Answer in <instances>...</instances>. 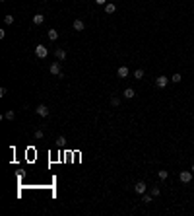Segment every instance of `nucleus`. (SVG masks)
<instances>
[{"label": "nucleus", "instance_id": "obj_1", "mask_svg": "<svg viewBox=\"0 0 194 216\" xmlns=\"http://www.w3.org/2000/svg\"><path fill=\"white\" fill-rule=\"evenodd\" d=\"M35 55H37L39 59H45V56L49 55V49H47L45 45H37V47H35Z\"/></svg>", "mask_w": 194, "mask_h": 216}, {"label": "nucleus", "instance_id": "obj_2", "mask_svg": "<svg viewBox=\"0 0 194 216\" xmlns=\"http://www.w3.org/2000/svg\"><path fill=\"white\" fill-rule=\"evenodd\" d=\"M192 171H180L179 173V179L180 181H183V183H190V181H192Z\"/></svg>", "mask_w": 194, "mask_h": 216}, {"label": "nucleus", "instance_id": "obj_3", "mask_svg": "<svg viewBox=\"0 0 194 216\" xmlns=\"http://www.w3.org/2000/svg\"><path fill=\"white\" fill-rule=\"evenodd\" d=\"M35 113H37L39 117H47V115H49V107H47V105H37V109H35Z\"/></svg>", "mask_w": 194, "mask_h": 216}, {"label": "nucleus", "instance_id": "obj_4", "mask_svg": "<svg viewBox=\"0 0 194 216\" xmlns=\"http://www.w3.org/2000/svg\"><path fill=\"white\" fill-rule=\"evenodd\" d=\"M167 82H169V78H167V76H157V78H155V84H157V88H165V86H167Z\"/></svg>", "mask_w": 194, "mask_h": 216}, {"label": "nucleus", "instance_id": "obj_5", "mask_svg": "<svg viewBox=\"0 0 194 216\" xmlns=\"http://www.w3.org/2000/svg\"><path fill=\"white\" fill-rule=\"evenodd\" d=\"M51 74H55V76L62 74V70H60V62H52L51 64Z\"/></svg>", "mask_w": 194, "mask_h": 216}, {"label": "nucleus", "instance_id": "obj_6", "mask_svg": "<svg viewBox=\"0 0 194 216\" xmlns=\"http://www.w3.org/2000/svg\"><path fill=\"white\" fill-rule=\"evenodd\" d=\"M134 191L138 193V195H144V193H146V183H144V181H138V183L134 185Z\"/></svg>", "mask_w": 194, "mask_h": 216}, {"label": "nucleus", "instance_id": "obj_7", "mask_svg": "<svg viewBox=\"0 0 194 216\" xmlns=\"http://www.w3.org/2000/svg\"><path fill=\"white\" fill-rule=\"evenodd\" d=\"M72 27H74V31H83L86 24H83L82 20H74V24H72Z\"/></svg>", "mask_w": 194, "mask_h": 216}, {"label": "nucleus", "instance_id": "obj_8", "mask_svg": "<svg viewBox=\"0 0 194 216\" xmlns=\"http://www.w3.org/2000/svg\"><path fill=\"white\" fill-rule=\"evenodd\" d=\"M55 55H56V59H58V61H64V59H66V51H64V49H60V47L55 49Z\"/></svg>", "mask_w": 194, "mask_h": 216}, {"label": "nucleus", "instance_id": "obj_9", "mask_svg": "<svg viewBox=\"0 0 194 216\" xmlns=\"http://www.w3.org/2000/svg\"><path fill=\"white\" fill-rule=\"evenodd\" d=\"M116 74H119V78H126V76H128V68H126V66H119Z\"/></svg>", "mask_w": 194, "mask_h": 216}, {"label": "nucleus", "instance_id": "obj_10", "mask_svg": "<svg viewBox=\"0 0 194 216\" xmlns=\"http://www.w3.org/2000/svg\"><path fill=\"white\" fill-rule=\"evenodd\" d=\"M105 12H107V14H115V12H116V6L113 4V2H107V4H105Z\"/></svg>", "mask_w": 194, "mask_h": 216}, {"label": "nucleus", "instance_id": "obj_11", "mask_svg": "<svg viewBox=\"0 0 194 216\" xmlns=\"http://www.w3.org/2000/svg\"><path fill=\"white\" fill-rule=\"evenodd\" d=\"M43 22H45V16H43V14H35V16H33V24H35V25H41Z\"/></svg>", "mask_w": 194, "mask_h": 216}, {"label": "nucleus", "instance_id": "obj_12", "mask_svg": "<svg viewBox=\"0 0 194 216\" xmlns=\"http://www.w3.org/2000/svg\"><path fill=\"white\" fill-rule=\"evenodd\" d=\"M122 95H124L126 99H132V98L136 95V92H134V88H126V90H124V94H122Z\"/></svg>", "mask_w": 194, "mask_h": 216}, {"label": "nucleus", "instance_id": "obj_13", "mask_svg": "<svg viewBox=\"0 0 194 216\" xmlns=\"http://www.w3.org/2000/svg\"><path fill=\"white\" fill-rule=\"evenodd\" d=\"M47 35H49V39H51V41H56V39H58V31H56V29H49V33H47Z\"/></svg>", "mask_w": 194, "mask_h": 216}, {"label": "nucleus", "instance_id": "obj_14", "mask_svg": "<svg viewBox=\"0 0 194 216\" xmlns=\"http://www.w3.org/2000/svg\"><path fill=\"white\" fill-rule=\"evenodd\" d=\"M180 80H183V76H180V74H179V72H175V74H173V76H171V82H175V84H179V82H180Z\"/></svg>", "mask_w": 194, "mask_h": 216}, {"label": "nucleus", "instance_id": "obj_15", "mask_svg": "<svg viewBox=\"0 0 194 216\" xmlns=\"http://www.w3.org/2000/svg\"><path fill=\"white\" fill-rule=\"evenodd\" d=\"M134 78H136V80H142V78H144V70H142V68H138V70L134 72Z\"/></svg>", "mask_w": 194, "mask_h": 216}, {"label": "nucleus", "instance_id": "obj_16", "mask_svg": "<svg viewBox=\"0 0 194 216\" xmlns=\"http://www.w3.org/2000/svg\"><path fill=\"white\" fill-rule=\"evenodd\" d=\"M14 117H16V113H14V111H6V113H4V119H10V121H12Z\"/></svg>", "mask_w": 194, "mask_h": 216}, {"label": "nucleus", "instance_id": "obj_17", "mask_svg": "<svg viewBox=\"0 0 194 216\" xmlns=\"http://www.w3.org/2000/svg\"><path fill=\"white\" fill-rule=\"evenodd\" d=\"M157 175H159V179H167V177H169V171H165V169H161V171H159V173H157Z\"/></svg>", "mask_w": 194, "mask_h": 216}, {"label": "nucleus", "instance_id": "obj_18", "mask_svg": "<svg viewBox=\"0 0 194 216\" xmlns=\"http://www.w3.org/2000/svg\"><path fill=\"white\" fill-rule=\"evenodd\" d=\"M111 105H113V107H119V105H120V99L119 98H111Z\"/></svg>", "mask_w": 194, "mask_h": 216}, {"label": "nucleus", "instance_id": "obj_19", "mask_svg": "<svg viewBox=\"0 0 194 216\" xmlns=\"http://www.w3.org/2000/svg\"><path fill=\"white\" fill-rule=\"evenodd\" d=\"M152 197H153V195H144V197H142V202H152Z\"/></svg>", "mask_w": 194, "mask_h": 216}, {"label": "nucleus", "instance_id": "obj_20", "mask_svg": "<svg viewBox=\"0 0 194 216\" xmlns=\"http://www.w3.org/2000/svg\"><path fill=\"white\" fill-rule=\"evenodd\" d=\"M4 24H14V16H6V18H4Z\"/></svg>", "mask_w": 194, "mask_h": 216}, {"label": "nucleus", "instance_id": "obj_21", "mask_svg": "<svg viewBox=\"0 0 194 216\" xmlns=\"http://www.w3.org/2000/svg\"><path fill=\"white\" fill-rule=\"evenodd\" d=\"M35 138H37V140H39V138H43V131H41V129L35 131Z\"/></svg>", "mask_w": 194, "mask_h": 216}, {"label": "nucleus", "instance_id": "obj_22", "mask_svg": "<svg viewBox=\"0 0 194 216\" xmlns=\"http://www.w3.org/2000/svg\"><path fill=\"white\" fill-rule=\"evenodd\" d=\"M152 195L157 197V195H159V187H152Z\"/></svg>", "mask_w": 194, "mask_h": 216}, {"label": "nucleus", "instance_id": "obj_23", "mask_svg": "<svg viewBox=\"0 0 194 216\" xmlns=\"http://www.w3.org/2000/svg\"><path fill=\"white\" fill-rule=\"evenodd\" d=\"M95 2H97V4H101V6H105V4H107V0H95Z\"/></svg>", "mask_w": 194, "mask_h": 216}, {"label": "nucleus", "instance_id": "obj_24", "mask_svg": "<svg viewBox=\"0 0 194 216\" xmlns=\"http://www.w3.org/2000/svg\"><path fill=\"white\" fill-rule=\"evenodd\" d=\"M190 171H192V173H194V164H192V168H190Z\"/></svg>", "mask_w": 194, "mask_h": 216}, {"label": "nucleus", "instance_id": "obj_25", "mask_svg": "<svg viewBox=\"0 0 194 216\" xmlns=\"http://www.w3.org/2000/svg\"><path fill=\"white\" fill-rule=\"evenodd\" d=\"M0 2H6V0H0Z\"/></svg>", "mask_w": 194, "mask_h": 216}]
</instances>
